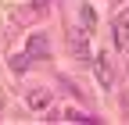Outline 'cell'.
Here are the masks:
<instances>
[{
  "instance_id": "8992f818",
  "label": "cell",
  "mask_w": 129,
  "mask_h": 125,
  "mask_svg": "<svg viewBox=\"0 0 129 125\" xmlns=\"http://www.w3.org/2000/svg\"><path fill=\"white\" fill-rule=\"evenodd\" d=\"M115 43L118 50H129V22H115Z\"/></svg>"
},
{
  "instance_id": "30bf717a",
  "label": "cell",
  "mask_w": 129,
  "mask_h": 125,
  "mask_svg": "<svg viewBox=\"0 0 129 125\" xmlns=\"http://www.w3.org/2000/svg\"><path fill=\"white\" fill-rule=\"evenodd\" d=\"M47 4H50V0H32V11H36V14H43V11H47Z\"/></svg>"
},
{
  "instance_id": "7a4b0ae2",
  "label": "cell",
  "mask_w": 129,
  "mask_h": 125,
  "mask_svg": "<svg viewBox=\"0 0 129 125\" xmlns=\"http://www.w3.org/2000/svg\"><path fill=\"white\" fill-rule=\"evenodd\" d=\"M68 46H72V54H75L79 61H93V54H90V36H86V29L72 25V29H68Z\"/></svg>"
},
{
  "instance_id": "5b68a950",
  "label": "cell",
  "mask_w": 129,
  "mask_h": 125,
  "mask_svg": "<svg viewBox=\"0 0 129 125\" xmlns=\"http://www.w3.org/2000/svg\"><path fill=\"white\" fill-rule=\"evenodd\" d=\"M79 29H86V32H93V29H97V14H93L90 4L79 7Z\"/></svg>"
},
{
  "instance_id": "6da1fadb",
  "label": "cell",
  "mask_w": 129,
  "mask_h": 125,
  "mask_svg": "<svg viewBox=\"0 0 129 125\" xmlns=\"http://www.w3.org/2000/svg\"><path fill=\"white\" fill-rule=\"evenodd\" d=\"M50 104H54V93L43 89V86H32V89L25 93V107H29V111H36V114H47V111H50Z\"/></svg>"
},
{
  "instance_id": "9c48e42d",
  "label": "cell",
  "mask_w": 129,
  "mask_h": 125,
  "mask_svg": "<svg viewBox=\"0 0 129 125\" xmlns=\"http://www.w3.org/2000/svg\"><path fill=\"white\" fill-rule=\"evenodd\" d=\"M115 22H129V4H122V7H118V14H115Z\"/></svg>"
},
{
  "instance_id": "277c9868",
  "label": "cell",
  "mask_w": 129,
  "mask_h": 125,
  "mask_svg": "<svg viewBox=\"0 0 129 125\" xmlns=\"http://www.w3.org/2000/svg\"><path fill=\"white\" fill-rule=\"evenodd\" d=\"M25 54H29V57H47V54H50V39H47V32H32L29 43H25Z\"/></svg>"
},
{
  "instance_id": "3957f363",
  "label": "cell",
  "mask_w": 129,
  "mask_h": 125,
  "mask_svg": "<svg viewBox=\"0 0 129 125\" xmlns=\"http://www.w3.org/2000/svg\"><path fill=\"white\" fill-rule=\"evenodd\" d=\"M93 68H97V82H101V86H111V82H115V68H111V57L108 54H97L93 57Z\"/></svg>"
},
{
  "instance_id": "52a82bcc",
  "label": "cell",
  "mask_w": 129,
  "mask_h": 125,
  "mask_svg": "<svg viewBox=\"0 0 129 125\" xmlns=\"http://www.w3.org/2000/svg\"><path fill=\"white\" fill-rule=\"evenodd\" d=\"M61 118H64V121H90L83 111H75V107H64V111H61Z\"/></svg>"
},
{
  "instance_id": "ba28073f",
  "label": "cell",
  "mask_w": 129,
  "mask_h": 125,
  "mask_svg": "<svg viewBox=\"0 0 129 125\" xmlns=\"http://www.w3.org/2000/svg\"><path fill=\"white\" fill-rule=\"evenodd\" d=\"M29 61H32L29 54H18V57H11V68H14V72H25V68H29Z\"/></svg>"
}]
</instances>
